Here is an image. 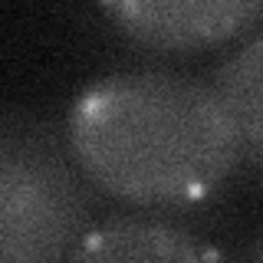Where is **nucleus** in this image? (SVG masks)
<instances>
[{
  "mask_svg": "<svg viewBox=\"0 0 263 263\" xmlns=\"http://www.w3.org/2000/svg\"><path fill=\"white\" fill-rule=\"evenodd\" d=\"M211 89L230 122L240 164L263 178V33L220 60Z\"/></svg>",
  "mask_w": 263,
  "mask_h": 263,
  "instance_id": "obj_5",
  "label": "nucleus"
},
{
  "mask_svg": "<svg viewBox=\"0 0 263 263\" xmlns=\"http://www.w3.org/2000/svg\"><path fill=\"white\" fill-rule=\"evenodd\" d=\"M72 263H220L194 234L155 217H112L86 230Z\"/></svg>",
  "mask_w": 263,
  "mask_h": 263,
  "instance_id": "obj_4",
  "label": "nucleus"
},
{
  "mask_svg": "<svg viewBox=\"0 0 263 263\" xmlns=\"http://www.w3.org/2000/svg\"><path fill=\"white\" fill-rule=\"evenodd\" d=\"M72 161L132 208H191L224 191L237 142L211 82L122 69L89 82L66 112Z\"/></svg>",
  "mask_w": 263,
  "mask_h": 263,
  "instance_id": "obj_1",
  "label": "nucleus"
},
{
  "mask_svg": "<svg viewBox=\"0 0 263 263\" xmlns=\"http://www.w3.org/2000/svg\"><path fill=\"white\" fill-rule=\"evenodd\" d=\"M115 33L158 53L220 46L263 20V0H112L99 7Z\"/></svg>",
  "mask_w": 263,
  "mask_h": 263,
  "instance_id": "obj_3",
  "label": "nucleus"
},
{
  "mask_svg": "<svg viewBox=\"0 0 263 263\" xmlns=\"http://www.w3.org/2000/svg\"><path fill=\"white\" fill-rule=\"evenodd\" d=\"M240 263H263V234H257V240L247 247V253H243Z\"/></svg>",
  "mask_w": 263,
  "mask_h": 263,
  "instance_id": "obj_6",
  "label": "nucleus"
},
{
  "mask_svg": "<svg viewBox=\"0 0 263 263\" xmlns=\"http://www.w3.org/2000/svg\"><path fill=\"white\" fill-rule=\"evenodd\" d=\"M86 191L46 122L10 115L0 132V263H72Z\"/></svg>",
  "mask_w": 263,
  "mask_h": 263,
  "instance_id": "obj_2",
  "label": "nucleus"
}]
</instances>
